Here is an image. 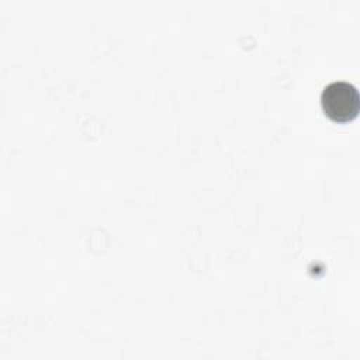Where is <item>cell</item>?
<instances>
[{"instance_id":"6da1fadb","label":"cell","mask_w":360,"mask_h":360,"mask_svg":"<svg viewBox=\"0 0 360 360\" xmlns=\"http://www.w3.org/2000/svg\"><path fill=\"white\" fill-rule=\"evenodd\" d=\"M359 103L357 89L349 82H332L321 93V105L325 115L339 124L349 122L357 117Z\"/></svg>"}]
</instances>
